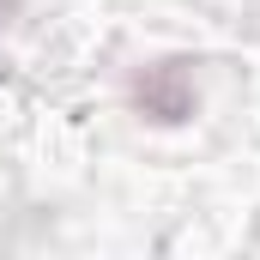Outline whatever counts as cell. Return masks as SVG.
Instances as JSON below:
<instances>
[{
	"mask_svg": "<svg viewBox=\"0 0 260 260\" xmlns=\"http://www.w3.org/2000/svg\"><path fill=\"white\" fill-rule=\"evenodd\" d=\"M133 103L145 121L157 127H182L200 109V85H194V61H157L133 79Z\"/></svg>",
	"mask_w": 260,
	"mask_h": 260,
	"instance_id": "obj_1",
	"label": "cell"
}]
</instances>
